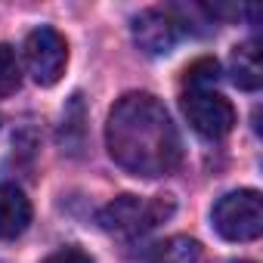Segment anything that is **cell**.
Listing matches in <instances>:
<instances>
[{"instance_id": "cell-13", "label": "cell", "mask_w": 263, "mask_h": 263, "mask_svg": "<svg viewBox=\"0 0 263 263\" xmlns=\"http://www.w3.org/2000/svg\"><path fill=\"white\" fill-rule=\"evenodd\" d=\"M238 263H248V260H238Z\"/></svg>"}, {"instance_id": "cell-12", "label": "cell", "mask_w": 263, "mask_h": 263, "mask_svg": "<svg viewBox=\"0 0 263 263\" xmlns=\"http://www.w3.org/2000/svg\"><path fill=\"white\" fill-rule=\"evenodd\" d=\"M41 263H93V257L87 251H81V248H59L56 254H50Z\"/></svg>"}, {"instance_id": "cell-2", "label": "cell", "mask_w": 263, "mask_h": 263, "mask_svg": "<svg viewBox=\"0 0 263 263\" xmlns=\"http://www.w3.org/2000/svg\"><path fill=\"white\" fill-rule=\"evenodd\" d=\"M174 214V201L167 195L158 198H140V195H121L115 201H108L99 211V226L111 235H124V238H134L143 235L149 229H155L158 223H164Z\"/></svg>"}, {"instance_id": "cell-3", "label": "cell", "mask_w": 263, "mask_h": 263, "mask_svg": "<svg viewBox=\"0 0 263 263\" xmlns=\"http://www.w3.org/2000/svg\"><path fill=\"white\" fill-rule=\"evenodd\" d=\"M211 220L226 241H254L263 232V198L257 189H235L214 204Z\"/></svg>"}, {"instance_id": "cell-1", "label": "cell", "mask_w": 263, "mask_h": 263, "mask_svg": "<svg viewBox=\"0 0 263 263\" xmlns=\"http://www.w3.org/2000/svg\"><path fill=\"white\" fill-rule=\"evenodd\" d=\"M105 146L115 164L134 177H164L180 164V134L161 99L127 93L115 102L105 124Z\"/></svg>"}, {"instance_id": "cell-6", "label": "cell", "mask_w": 263, "mask_h": 263, "mask_svg": "<svg viewBox=\"0 0 263 263\" xmlns=\"http://www.w3.org/2000/svg\"><path fill=\"white\" fill-rule=\"evenodd\" d=\"M183 37V19L171 10H146L134 19V41L149 56L171 53Z\"/></svg>"}, {"instance_id": "cell-9", "label": "cell", "mask_w": 263, "mask_h": 263, "mask_svg": "<svg viewBox=\"0 0 263 263\" xmlns=\"http://www.w3.org/2000/svg\"><path fill=\"white\" fill-rule=\"evenodd\" d=\"M149 263H204V251L189 235H171L152 248Z\"/></svg>"}, {"instance_id": "cell-11", "label": "cell", "mask_w": 263, "mask_h": 263, "mask_svg": "<svg viewBox=\"0 0 263 263\" xmlns=\"http://www.w3.org/2000/svg\"><path fill=\"white\" fill-rule=\"evenodd\" d=\"M217 59H198L186 68V90H211V84L217 81Z\"/></svg>"}, {"instance_id": "cell-4", "label": "cell", "mask_w": 263, "mask_h": 263, "mask_svg": "<svg viewBox=\"0 0 263 263\" xmlns=\"http://www.w3.org/2000/svg\"><path fill=\"white\" fill-rule=\"evenodd\" d=\"M65 65H68V44L56 28L41 25L25 37V68L34 78V84L53 87L65 74Z\"/></svg>"}, {"instance_id": "cell-8", "label": "cell", "mask_w": 263, "mask_h": 263, "mask_svg": "<svg viewBox=\"0 0 263 263\" xmlns=\"http://www.w3.org/2000/svg\"><path fill=\"white\" fill-rule=\"evenodd\" d=\"M232 81L241 90H257L263 84V59L257 41H245L232 50Z\"/></svg>"}, {"instance_id": "cell-5", "label": "cell", "mask_w": 263, "mask_h": 263, "mask_svg": "<svg viewBox=\"0 0 263 263\" xmlns=\"http://www.w3.org/2000/svg\"><path fill=\"white\" fill-rule=\"evenodd\" d=\"M183 115L189 118L192 130L204 140H223L235 127V108L226 96L214 90H186L183 93Z\"/></svg>"}, {"instance_id": "cell-10", "label": "cell", "mask_w": 263, "mask_h": 263, "mask_svg": "<svg viewBox=\"0 0 263 263\" xmlns=\"http://www.w3.org/2000/svg\"><path fill=\"white\" fill-rule=\"evenodd\" d=\"M19 81H22V71H19V59H16V50L0 44V96H10L19 90Z\"/></svg>"}, {"instance_id": "cell-7", "label": "cell", "mask_w": 263, "mask_h": 263, "mask_svg": "<svg viewBox=\"0 0 263 263\" xmlns=\"http://www.w3.org/2000/svg\"><path fill=\"white\" fill-rule=\"evenodd\" d=\"M31 201L28 195L13 186V183H0V238L4 241H13L19 238L28 223H31Z\"/></svg>"}]
</instances>
